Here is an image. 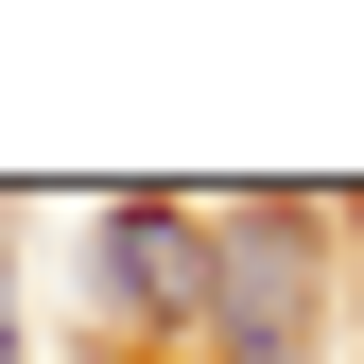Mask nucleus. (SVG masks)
<instances>
[{
  "mask_svg": "<svg viewBox=\"0 0 364 364\" xmlns=\"http://www.w3.org/2000/svg\"><path fill=\"white\" fill-rule=\"evenodd\" d=\"M330 225L278 208V191H243V208H208V312H191V347L208 364H312V330H330Z\"/></svg>",
  "mask_w": 364,
  "mask_h": 364,
  "instance_id": "obj_1",
  "label": "nucleus"
},
{
  "mask_svg": "<svg viewBox=\"0 0 364 364\" xmlns=\"http://www.w3.org/2000/svg\"><path fill=\"white\" fill-rule=\"evenodd\" d=\"M87 312H105L122 347H191V312H208V208L191 191L87 208Z\"/></svg>",
  "mask_w": 364,
  "mask_h": 364,
  "instance_id": "obj_2",
  "label": "nucleus"
},
{
  "mask_svg": "<svg viewBox=\"0 0 364 364\" xmlns=\"http://www.w3.org/2000/svg\"><path fill=\"white\" fill-rule=\"evenodd\" d=\"M0 364H35V347H18V260H0Z\"/></svg>",
  "mask_w": 364,
  "mask_h": 364,
  "instance_id": "obj_3",
  "label": "nucleus"
}]
</instances>
